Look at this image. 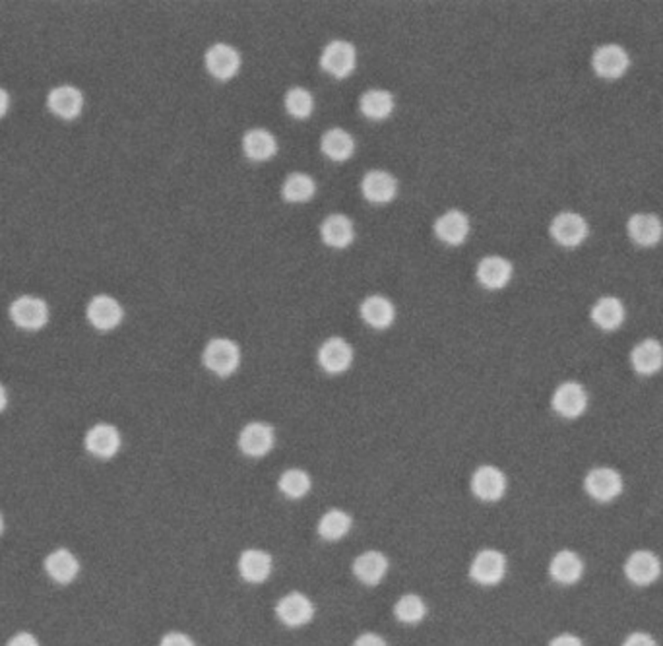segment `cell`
Returning a JSON list of instances; mask_svg holds the SVG:
<instances>
[{
	"instance_id": "16",
	"label": "cell",
	"mask_w": 663,
	"mask_h": 646,
	"mask_svg": "<svg viewBox=\"0 0 663 646\" xmlns=\"http://www.w3.org/2000/svg\"><path fill=\"white\" fill-rule=\"evenodd\" d=\"M622 489L619 472L611 468H595L586 477V491L595 501H613Z\"/></svg>"
},
{
	"instance_id": "9",
	"label": "cell",
	"mask_w": 663,
	"mask_h": 646,
	"mask_svg": "<svg viewBox=\"0 0 663 646\" xmlns=\"http://www.w3.org/2000/svg\"><path fill=\"white\" fill-rule=\"evenodd\" d=\"M276 614H278L280 622L283 625L301 627V625H307L310 619H313L315 605L305 596V594L291 592V594H288V596H283L278 602Z\"/></svg>"
},
{
	"instance_id": "40",
	"label": "cell",
	"mask_w": 663,
	"mask_h": 646,
	"mask_svg": "<svg viewBox=\"0 0 663 646\" xmlns=\"http://www.w3.org/2000/svg\"><path fill=\"white\" fill-rule=\"evenodd\" d=\"M354 646H388L386 641L379 635H374V632H365V635H361Z\"/></svg>"
},
{
	"instance_id": "34",
	"label": "cell",
	"mask_w": 663,
	"mask_h": 646,
	"mask_svg": "<svg viewBox=\"0 0 663 646\" xmlns=\"http://www.w3.org/2000/svg\"><path fill=\"white\" fill-rule=\"evenodd\" d=\"M349 530H351V516L340 509H332L328 512H324L318 522L320 538L328 540V541L342 540Z\"/></svg>"
},
{
	"instance_id": "27",
	"label": "cell",
	"mask_w": 663,
	"mask_h": 646,
	"mask_svg": "<svg viewBox=\"0 0 663 646\" xmlns=\"http://www.w3.org/2000/svg\"><path fill=\"white\" fill-rule=\"evenodd\" d=\"M45 571L51 578L55 580V583L67 585V583H70V580L76 578L78 571H80V563H78L76 555L72 551L55 549L53 553L47 555Z\"/></svg>"
},
{
	"instance_id": "28",
	"label": "cell",
	"mask_w": 663,
	"mask_h": 646,
	"mask_svg": "<svg viewBox=\"0 0 663 646\" xmlns=\"http://www.w3.org/2000/svg\"><path fill=\"white\" fill-rule=\"evenodd\" d=\"M394 305L382 295H371L361 305V317L369 327L376 330H384L394 322Z\"/></svg>"
},
{
	"instance_id": "33",
	"label": "cell",
	"mask_w": 663,
	"mask_h": 646,
	"mask_svg": "<svg viewBox=\"0 0 663 646\" xmlns=\"http://www.w3.org/2000/svg\"><path fill=\"white\" fill-rule=\"evenodd\" d=\"M317 192V185L313 177H308L305 173H291L285 183L281 187V195L288 202L299 204V202H307L315 197Z\"/></svg>"
},
{
	"instance_id": "30",
	"label": "cell",
	"mask_w": 663,
	"mask_h": 646,
	"mask_svg": "<svg viewBox=\"0 0 663 646\" xmlns=\"http://www.w3.org/2000/svg\"><path fill=\"white\" fill-rule=\"evenodd\" d=\"M320 148L327 158L334 162H345L354 156L355 142H354V136L342 131V128H332V131H328L322 136Z\"/></svg>"
},
{
	"instance_id": "37",
	"label": "cell",
	"mask_w": 663,
	"mask_h": 646,
	"mask_svg": "<svg viewBox=\"0 0 663 646\" xmlns=\"http://www.w3.org/2000/svg\"><path fill=\"white\" fill-rule=\"evenodd\" d=\"M285 109H288L291 117L295 119H307L315 109V99L310 96L308 89L291 88L290 92L285 94Z\"/></svg>"
},
{
	"instance_id": "12",
	"label": "cell",
	"mask_w": 663,
	"mask_h": 646,
	"mask_svg": "<svg viewBox=\"0 0 663 646\" xmlns=\"http://www.w3.org/2000/svg\"><path fill=\"white\" fill-rule=\"evenodd\" d=\"M472 491L481 501H499L506 491V477L495 466H481L472 475Z\"/></svg>"
},
{
	"instance_id": "44",
	"label": "cell",
	"mask_w": 663,
	"mask_h": 646,
	"mask_svg": "<svg viewBox=\"0 0 663 646\" xmlns=\"http://www.w3.org/2000/svg\"><path fill=\"white\" fill-rule=\"evenodd\" d=\"M6 402H8V396H6V391L5 386L0 384V411H3L6 408Z\"/></svg>"
},
{
	"instance_id": "31",
	"label": "cell",
	"mask_w": 663,
	"mask_h": 646,
	"mask_svg": "<svg viewBox=\"0 0 663 646\" xmlns=\"http://www.w3.org/2000/svg\"><path fill=\"white\" fill-rule=\"evenodd\" d=\"M549 571H551V577L557 580V583L561 585H572L576 583V580L582 577V571H584V565H582V559L578 558V555L575 551H558L551 565H549Z\"/></svg>"
},
{
	"instance_id": "1",
	"label": "cell",
	"mask_w": 663,
	"mask_h": 646,
	"mask_svg": "<svg viewBox=\"0 0 663 646\" xmlns=\"http://www.w3.org/2000/svg\"><path fill=\"white\" fill-rule=\"evenodd\" d=\"M241 361L239 346L229 338H214L204 350V365L219 377H229L237 371Z\"/></svg>"
},
{
	"instance_id": "38",
	"label": "cell",
	"mask_w": 663,
	"mask_h": 646,
	"mask_svg": "<svg viewBox=\"0 0 663 646\" xmlns=\"http://www.w3.org/2000/svg\"><path fill=\"white\" fill-rule=\"evenodd\" d=\"M160 646H194V642L185 632H167Z\"/></svg>"
},
{
	"instance_id": "43",
	"label": "cell",
	"mask_w": 663,
	"mask_h": 646,
	"mask_svg": "<svg viewBox=\"0 0 663 646\" xmlns=\"http://www.w3.org/2000/svg\"><path fill=\"white\" fill-rule=\"evenodd\" d=\"M8 106H10V97H8V94L5 92L3 88H0V117H5L6 111H8Z\"/></svg>"
},
{
	"instance_id": "10",
	"label": "cell",
	"mask_w": 663,
	"mask_h": 646,
	"mask_svg": "<svg viewBox=\"0 0 663 646\" xmlns=\"http://www.w3.org/2000/svg\"><path fill=\"white\" fill-rule=\"evenodd\" d=\"M10 317L18 327L28 328V330H37V328L45 327V322L49 318V309L45 301L37 300V297L25 295L12 303Z\"/></svg>"
},
{
	"instance_id": "4",
	"label": "cell",
	"mask_w": 663,
	"mask_h": 646,
	"mask_svg": "<svg viewBox=\"0 0 663 646\" xmlns=\"http://www.w3.org/2000/svg\"><path fill=\"white\" fill-rule=\"evenodd\" d=\"M206 69L217 80H231L241 69V57L235 47L216 43L206 53Z\"/></svg>"
},
{
	"instance_id": "7",
	"label": "cell",
	"mask_w": 663,
	"mask_h": 646,
	"mask_svg": "<svg viewBox=\"0 0 663 646\" xmlns=\"http://www.w3.org/2000/svg\"><path fill=\"white\" fill-rule=\"evenodd\" d=\"M586 406H588V394L584 391V386L575 381L563 383L553 394V408L558 416L563 418L575 420L582 416Z\"/></svg>"
},
{
	"instance_id": "41",
	"label": "cell",
	"mask_w": 663,
	"mask_h": 646,
	"mask_svg": "<svg viewBox=\"0 0 663 646\" xmlns=\"http://www.w3.org/2000/svg\"><path fill=\"white\" fill-rule=\"evenodd\" d=\"M6 646H39V642L33 635H30V632H18V635L8 641Z\"/></svg>"
},
{
	"instance_id": "18",
	"label": "cell",
	"mask_w": 663,
	"mask_h": 646,
	"mask_svg": "<svg viewBox=\"0 0 663 646\" xmlns=\"http://www.w3.org/2000/svg\"><path fill=\"white\" fill-rule=\"evenodd\" d=\"M363 197L373 204H386L396 197L398 183L394 175L386 171H369L361 183Z\"/></svg>"
},
{
	"instance_id": "8",
	"label": "cell",
	"mask_w": 663,
	"mask_h": 646,
	"mask_svg": "<svg viewBox=\"0 0 663 646\" xmlns=\"http://www.w3.org/2000/svg\"><path fill=\"white\" fill-rule=\"evenodd\" d=\"M276 443V435L268 423H249L239 433V448L246 457H264Z\"/></svg>"
},
{
	"instance_id": "11",
	"label": "cell",
	"mask_w": 663,
	"mask_h": 646,
	"mask_svg": "<svg viewBox=\"0 0 663 646\" xmlns=\"http://www.w3.org/2000/svg\"><path fill=\"white\" fill-rule=\"evenodd\" d=\"M351 361H354V350L344 338H328L320 346L318 350V364L320 367L330 374H340L349 369Z\"/></svg>"
},
{
	"instance_id": "20",
	"label": "cell",
	"mask_w": 663,
	"mask_h": 646,
	"mask_svg": "<svg viewBox=\"0 0 663 646\" xmlns=\"http://www.w3.org/2000/svg\"><path fill=\"white\" fill-rule=\"evenodd\" d=\"M629 235L631 239L640 245V247H654L656 243H659L661 235H663V226L661 219L654 214H634L629 219Z\"/></svg>"
},
{
	"instance_id": "23",
	"label": "cell",
	"mask_w": 663,
	"mask_h": 646,
	"mask_svg": "<svg viewBox=\"0 0 663 646\" xmlns=\"http://www.w3.org/2000/svg\"><path fill=\"white\" fill-rule=\"evenodd\" d=\"M239 573L246 583H264L272 573V558L262 549H244L239 558Z\"/></svg>"
},
{
	"instance_id": "32",
	"label": "cell",
	"mask_w": 663,
	"mask_h": 646,
	"mask_svg": "<svg viewBox=\"0 0 663 646\" xmlns=\"http://www.w3.org/2000/svg\"><path fill=\"white\" fill-rule=\"evenodd\" d=\"M361 111L367 119L382 121L394 111V96L386 89H369L361 96Z\"/></svg>"
},
{
	"instance_id": "39",
	"label": "cell",
	"mask_w": 663,
	"mask_h": 646,
	"mask_svg": "<svg viewBox=\"0 0 663 646\" xmlns=\"http://www.w3.org/2000/svg\"><path fill=\"white\" fill-rule=\"evenodd\" d=\"M622 646H656V642L652 637L646 635V632H632V635L622 642Z\"/></svg>"
},
{
	"instance_id": "24",
	"label": "cell",
	"mask_w": 663,
	"mask_h": 646,
	"mask_svg": "<svg viewBox=\"0 0 663 646\" xmlns=\"http://www.w3.org/2000/svg\"><path fill=\"white\" fill-rule=\"evenodd\" d=\"M354 573L363 585H379L388 573V559L381 551L361 553L354 563Z\"/></svg>"
},
{
	"instance_id": "3",
	"label": "cell",
	"mask_w": 663,
	"mask_h": 646,
	"mask_svg": "<svg viewBox=\"0 0 663 646\" xmlns=\"http://www.w3.org/2000/svg\"><path fill=\"white\" fill-rule=\"evenodd\" d=\"M629 64H631L629 53L615 43L600 47L592 57V67L595 74L607 80L621 78V76L629 70Z\"/></svg>"
},
{
	"instance_id": "29",
	"label": "cell",
	"mask_w": 663,
	"mask_h": 646,
	"mask_svg": "<svg viewBox=\"0 0 663 646\" xmlns=\"http://www.w3.org/2000/svg\"><path fill=\"white\" fill-rule=\"evenodd\" d=\"M592 320L602 330H615L625 320V307L617 297H602L592 309Z\"/></svg>"
},
{
	"instance_id": "17",
	"label": "cell",
	"mask_w": 663,
	"mask_h": 646,
	"mask_svg": "<svg viewBox=\"0 0 663 646\" xmlns=\"http://www.w3.org/2000/svg\"><path fill=\"white\" fill-rule=\"evenodd\" d=\"M435 234L447 245H462L470 235V219L460 210H448L437 219Z\"/></svg>"
},
{
	"instance_id": "26",
	"label": "cell",
	"mask_w": 663,
	"mask_h": 646,
	"mask_svg": "<svg viewBox=\"0 0 663 646\" xmlns=\"http://www.w3.org/2000/svg\"><path fill=\"white\" fill-rule=\"evenodd\" d=\"M243 150L246 158L253 162H266L276 156L278 142L274 134L264 131V128H253L243 138Z\"/></svg>"
},
{
	"instance_id": "2",
	"label": "cell",
	"mask_w": 663,
	"mask_h": 646,
	"mask_svg": "<svg viewBox=\"0 0 663 646\" xmlns=\"http://www.w3.org/2000/svg\"><path fill=\"white\" fill-rule=\"evenodd\" d=\"M355 62H357L355 47L349 42H342V40H336L328 43L327 47H324L322 57H320L322 69L328 74H332L334 78H345V76L354 72Z\"/></svg>"
},
{
	"instance_id": "45",
	"label": "cell",
	"mask_w": 663,
	"mask_h": 646,
	"mask_svg": "<svg viewBox=\"0 0 663 646\" xmlns=\"http://www.w3.org/2000/svg\"><path fill=\"white\" fill-rule=\"evenodd\" d=\"M3 528H5V521H3V516H0V534H3Z\"/></svg>"
},
{
	"instance_id": "21",
	"label": "cell",
	"mask_w": 663,
	"mask_h": 646,
	"mask_svg": "<svg viewBox=\"0 0 663 646\" xmlns=\"http://www.w3.org/2000/svg\"><path fill=\"white\" fill-rule=\"evenodd\" d=\"M49 107L60 119H74L84 107L82 92L74 86H59L49 94Z\"/></svg>"
},
{
	"instance_id": "14",
	"label": "cell",
	"mask_w": 663,
	"mask_h": 646,
	"mask_svg": "<svg viewBox=\"0 0 663 646\" xmlns=\"http://www.w3.org/2000/svg\"><path fill=\"white\" fill-rule=\"evenodd\" d=\"M86 448L97 458H111L121 448V435L116 428L107 423L94 425L86 435Z\"/></svg>"
},
{
	"instance_id": "6",
	"label": "cell",
	"mask_w": 663,
	"mask_h": 646,
	"mask_svg": "<svg viewBox=\"0 0 663 646\" xmlns=\"http://www.w3.org/2000/svg\"><path fill=\"white\" fill-rule=\"evenodd\" d=\"M551 235L563 247H576L588 237V224L576 212H561L553 219Z\"/></svg>"
},
{
	"instance_id": "42",
	"label": "cell",
	"mask_w": 663,
	"mask_h": 646,
	"mask_svg": "<svg viewBox=\"0 0 663 646\" xmlns=\"http://www.w3.org/2000/svg\"><path fill=\"white\" fill-rule=\"evenodd\" d=\"M549 646H582V642H580L578 637L568 635V632H565V635H558L557 639H553L549 642Z\"/></svg>"
},
{
	"instance_id": "22",
	"label": "cell",
	"mask_w": 663,
	"mask_h": 646,
	"mask_svg": "<svg viewBox=\"0 0 663 646\" xmlns=\"http://www.w3.org/2000/svg\"><path fill=\"white\" fill-rule=\"evenodd\" d=\"M320 234L324 243L334 249H345L355 237L354 224H351V219L344 214H332L324 219Z\"/></svg>"
},
{
	"instance_id": "13",
	"label": "cell",
	"mask_w": 663,
	"mask_h": 646,
	"mask_svg": "<svg viewBox=\"0 0 663 646\" xmlns=\"http://www.w3.org/2000/svg\"><path fill=\"white\" fill-rule=\"evenodd\" d=\"M87 318L97 330H113L121 325L123 307L109 295H97L87 305Z\"/></svg>"
},
{
	"instance_id": "35",
	"label": "cell",
	"mask_w": 663,
	"mask_h": 646,
	"mask_svg": "<svg viewBox=\"0 0 663 646\" xmlns=\"http://www.w3.org/2000/svg\"><path fill=\"white\" fill-rule=\"evenodd\" d=\"M394 614L401 623L413 625V623H419L421 619L427 615V605L418 596V594H404V596L396 602Z\"/></svg>"
},
{
	"instance_id": "5",
	"label": "cell",
	"mask_w": 663,
	"mask_h": 646,
	"mask_svg": "<svg viewBox=\"0 0 663 646\" xmlns=\"http://www.w3.org/2000/svg\"><path fill=\"white\" fill-rule=\"evenodd\" d=\"M504 573H506V558L497 549L479 551L474 558L470 568L472 578L483 586L501 583Z\"/></svg>"
},
{
	"instance_id": "15",
	"label": "cell",
	"mask_w": 663,
	"mask_h": 646,
	"mask_svg": "<svg viewBox=\"0 0 663 646\" xmlns=\"http://www.w3.org/2000/svg\"><path fill=\"white\" fill-rule=\"evenodd\" d=\"M661 563L652 551H634L625 563V575L631 583L646 586L659 577Z\"/></svg>"
},
{
	"instance_id": "36",
	"label": "cell",
	"mask_w": 663,
	"mask_h": 646,
	"mask_svg": "<svg viewBox=\"0 0 663 646\" xmlns=\"http://www.w3.org/2000/svg\"><path fill=\"white\" fill-rule=\"evenodd\" d=\"M280 491L290 499H303L310 491V475L303 470H288L280 477Z\"/></svg>"
},
{
	"instance_id": "25",
	"label": "cell",
	"mask_w": 663,
	"mask_h": 646,
	"mask_svg": "<svg viewBox=\"0 0 663 646\" xmlns=\"http://www.w3.org/2000/svg\"><path fill=\"white\" fill-rule=\"evenodd\" d=\"M631 364L634 371L640 374L658 373L663 367V346L654 338H648L640 342L632 350Z\"/></svg>"
},
{
	"instance_id": "19",
	"label": "cell",
	"mask_w": 663,
	"mask_h": 646,
	"mask_svg": "<svg viewBox=\"0 0 663 646\" xmlns=\"http://www.w3.org/2000/svg\"><path fill=\"white\" fill-rule=\"evenodd\" d=\"M512 278V264L502 256H485L477 266V280L487 290H501Z\"/></svg>"
}]
</instances>
